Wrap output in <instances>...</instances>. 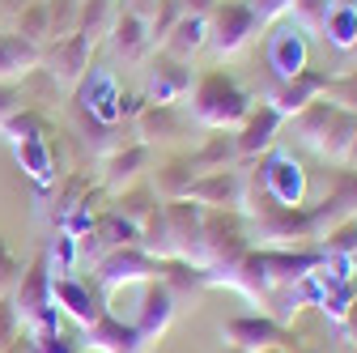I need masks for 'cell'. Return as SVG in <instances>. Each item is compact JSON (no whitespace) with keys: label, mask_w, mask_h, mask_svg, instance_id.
I'll return each mask as SVG.
<instances>
[{"label":"cell","mask_w":357,"mask_h":353,"mask_svg":"<svg viewBox=\"0 0 357 353\" xmlns=\"http://www.w3.org/2000/svg\"><path fill=\"white\" fill-rule=\"evenodd\" d=\"M183 17V0H158L153 5V17H149V38H153V47L166 38V30Z\"/></svg>","instance_id":"cell-31"},{"label":"cell","mask_w":357,"mask_h":353,"mask_svg":"<svg viewBox=\"0 0 357 353\" xmlns=\"http://www.w3.org/2000/svg\"><path fill=\"white\" fill-rule=\"evenodd\" d=\"M328 9H332V0H294V5H289V22L302 34H319L324 22H328Z\"/></svg>","instance_id":"cell-28"},{"label":"cell","mask_w":357,"mask_h":353,"mask_svg":"<svg viewBox=\"0 0 357 353\" xmlns=\"http://www.w3.org/2000/svg\"><path fill=\"white\" fill-rule=\"evenodd\" d=\"M13 34L38 43V47H47V5H43V0H30V5H22L17 17H13Z\"/></svg>","instance_id":"cell-25"},{"label":"cell","mask_w":357,"mask_h":353,"mask_svg":"<svg viewBox=\"0 0 357 353\" xmlns=\"http://www.w3.org/2000/svg\"><path fill=\"white\" fill-rule=\"evenodd\" d=\"M238 153H234V137H213L204 149H196L192 153V166H196V174H204V170H221V166H230Z\"/></svg>","instance_id":"cell-27"},{"label":"cell","mask_w":357,"mask_h":353,"mask_svg":"<svg viewBox=\"0 0 357 353\" xmlns=\"http://www.w3.org/2000/svg\"><path fill=\"white\" fill-rule=\"evenodd\" d=\"M281 324L277 320H234L226 324V340L243 353H259V349H273V345H285L281 340Z\"/></svg>","instance_id":"cell-18"},{"label":"cell","mask_w":357,"mask_h":353,"mask_svg":"<svg viewBox=\"0 0 357 353\" xmlns=\"http://www.w3.org/2000/svg\"><path fill=\"white\" fill-rule=\"evenodd\" d=\"M336 9H357V0H332Z\"/></svg>","instance_id":"cell-40"},{"label":"cell","mask_w":357,"mask_h":353,"mask_svg":"<svg viewBox=\"0 0 357 353\" xmlns=\"http://www.w3.org/2000/svg\"><path fill=\"white\" fill-rule=\"evenodd\" d=\"M289 5H294V0H247V9L255 13L259 26H277V22H285V17H289Z\"/></svg>","instance_id":"cell-33"},{"label":"cell","mask_w":357,"mask_h":353,"mask_svg":"<svg viewBox=\"0 0 357 353\" xmlns=\"http://www.w3.org/2000/svg\"><path fill=\"white\" fill-rule=\"evenodd\" d=\"M47 5V43L77 34V17H81V0H43Z\"/></svg>","instance_id":"cell-24"},{"label":"cell","mask_w":357,"mask_h":353,"mask_svg":"<svg viewBox=\"0 0 357 353\" xmlns=\"http://www.w3.org/2000/svg\"><path fill=\"white\" fill-rule=\"evenodd\" d=\"M336 324H340V332H344L349 340H357V298H353V302L344 306V315H340Z\"/></svg>","instance_id":"cell-36"},{"label":"cell","mask_w":357,"mask_h":353,"mask_svg":"<svg viewBox=\"0 0 357 353\" xmlns=\"http://www.w3.org/2000/svg\"><path fill=\"white\" fill-rule=\"evenodd\" d=\"M17 281V260L9 255V247H5V239H0V294H5L9 285Z\"/></svg>","instance_id":"cell-35"},{"label":"cell","mask_w":357,"mask_h":353,"mask_svg":"<svg viewBox=\"0 0 357 353\" xmlns=\"http://www.w3.org/2000/svg\"><path fill=\"white\" fill-rule=\"evenodd\" d=\"M0 132H9V141H17V145H22V141H38V137H43V119H38L34 111H17Z\"/></svg>","instance_id":"cell-32"},{"label":"cell","mask_w":357,"mask_h":353,"mask_svg":"<svg viewBox=\"0 0 357 353\" xmlns=\"http://www.w3.org/2000/svg\"><path fill=\"white\" fill-rule=\"evenodd\" d=\"M281 123H285V115H281L277 107H268V103L251 107V115L238 123L234 153H238V158H264L268 149H273V137L281 132Z\"/></svg>","instance_id":"cell-12"},{"label":"cell","mask_w":357,"mask_h":353,"mask_svg":"<svg viewBox=\"0 0 357 353\" xmlns=\"http://www.w3.org/2000/svg\"><path fill=\"white\" fill-rule=\"evenodd\" d=\"M344 170H357V137H353V145H349V158H344Z\"/></svg>","instance_id":"cell-39"},{"label":"cell","mask_w":357,"mask_h":353,"mask_svg":"<svg viewBox=\"0 0 357 353\" xmlns=\"http://www.w3.org/2000/svg\"><path fill=\"white\" fill-rule=\"evenodd\" d=\"M324 81H328V73H315V68H302L298 77H285V81H273V90L264 94V103L268 107H277L285 119L289 115H298L302 107H310L315 98H324Z\"/></svg>","instance_id":"cell-11"},{"label":"cell","mask_w":357,"mask_h":353,"mask_svg":"<svg viewBox=\"0 0 357 353\" xmlns=\"http://www.w3.org/2000/svg\"><path fill=\"white\" fill-rule=\"evenodd\" d=\"M183 103H188L192 123L213 128V132L238 128V123L251 115V107H255V98L243 90V85H238L226 68H208V73H200V77L192 81V90H188Z\"/></svg>","instance_id":"cell-1"},{"label":"cell","mask_w":357,"mask_h":353,"mask_svg":"<svg viewBox=\"0 0 357 353\" xmlns=\"http://www.w3.org/2000/svg\"><path fill=\"white\" fill-rule=\"evenodd\" d=\"M89 56H94V47H89L81 34H68V38H56V43L43 47L38 73H47L52 85H60V90H77L89 73Z\"/></svg>","instance_id":"cell-5"},{"label":"cell","mask_w":357,"mask_h":353,"mask_svg":"<svg viewBox=\"0 0 357 353\" xmlns=\"http://www.w3.org/2000/svg\"><path fill=\"white\" fill-rule=\"evenodd\" d=\"M149 158H153V149H149L145 141H132L128 149H115V153L107 158V166H102V192L119 196V192H128L132 183H141Z\"/></svg>","instance_id":"cell-13"},{"label":"cell","mask_w":357,"mask_h":353,"mask_svg":"<svg viewBox=\"0 0 357 353\" xmlns=\"http://www.w3.org/2000/svg\"><path fill=\"white\" fill-rule=\"evenodd\" d=\"M17 158L26 162V170L34 174V179H52V153H47V141H22L17 145Z\"/></svg>","instance_id":"cell-30"},{"label":"cell","mask_w":357,"mask_h":353,"mask_svg":"<svg viewBox=\"0 0 357 353\" xmlns=\"http://www.w3.org/2000/svg\"><path fill=\"white\" fill-rule=\"evenodd\" d=\"M259 353H285V349H281V345H273V349H259Z\"/></svg>","instance_id":"cell-41"},{"label":"cell","mask_w":357,"mask_h":353,"mask_svg":"<svg viewBox=\"0 0 357 353\" xmlns=\"http://www.w3.org/2000/svg\"><path fill=\"white\" fill-rule=\"evenodd\" d=\"M204 30H208V52L217 60H230V56H238L247 47L264 26L247 9V0H217L213 13L204 17Z\"/></svg>","instance_id":"cell-3"},{"label":"cell","mask_w":357,"mask_h":353,"mask_svg":"<svg viewBox=\"0 0 357 353\" xmlns=\"http://www.w3.org/2000/svg\"><path fill=\"white\" fill-rule=\"evenodd\" d=\"M22 315H17V306H13V298H5L0 294V353H13L17 349V340H22Z\"/></svg>","instance_id":"cell-29"},{"label":"cell","mask_w":357,"mask_h":353,"mask_svg":"<svg viewBox=\"0 0 357 353\" xmlns=\"http://www.w3.org/2000/svg\"><path fill=\"white\" fill-rule=\"evenodd\" d=\"M204 47H208L204 17H192V13H183V17L166 30V38L158 43V52H166V56H174V60H188V64H192V56L204 52Z\"/></svg>","instance_id":"cell-16"},{"label":"cell","mask_w":357,"mask_h":353,"mask_svg":"<svg viewBox=\"0 0 357 353\" xmlns=\"http://www.w3.org/2000/svg\"><path fill=\"white\" fill-rule=\"evenodd\" d=\"M188 128H192V115H188L183 107L145 103L141 115H137V132H141V141H145L149 149H153V145H174V141H183Z\"/></svg>","instance_id":"cell-10"},{"label":"cell","mask_w":357,"mask_h":353,"mask_svg":"<svg viewBox=\"0 0 357 353\" xmlns=\"http://www.w3.org/2000/svg\"><path fill=\"white\" fill-rule=\"evenodd\" d=\"M17 111H26V94L17 81H0V128H5Z\"/></svg>","instance_id":"cell-34"},{"label":"cell","mask_w":357,"mask_h":353,"mask_svg":"<svg viewBox=\"0 0 357 353\" xmlns=\"http://www.w3.org/2000/svg\"><path fill=\"white\" fill-rule=\"evenodd\" d=\"M119 5H123L128 13H137V17H145V22H149V17H153V5H158V0H119Z\"/></svg>","instance_id":"cell-37"},{"label":"cell","mask_w":357,"mask_h":353,"mask_svg":"<svg viewBox=\"0 0 357 353\" xmlns=\"http://www.w3.org/2000/svg\"><path fill=\"white\" fill-rule=\"evenodd\" d=\"M85 345H89V349H107V353H141L149 340H145L137 328H123L115 315H102V320L89 324Z\"/></svg>","instance_id":"cell-15"},{"label":"cell","mask_w":357,"mask_h":353,"mask_svg":"<svg viewBox=\"0 0 357 353\" xmlns=\"http://www.w3.org/2000/svg\"><path fill=\"white\" fill-rule=\"evenodd\" d=\"M107 47H111V56L119 60V64H145L149 56H153V38H149V22L145 17H137V13H128L123 5H119V13H115V22H111V30H107Z\"/></svg>","instance_id":"cell-8"},{"label":"cell","mask_w":357,"mask_h":353,"mask_svg":"<svg viewBox=\"0 0 357 353\" xmlns=\"http://www.w3.org/2000/svg\"><path fill=\"white\" fill-rule=\"evenodd\" d=\"M119 13V0H81V17H77V34L89 43V47H98L107 38L111 22Z\"/></svg>","instance_id":"cell-20"},{"label":"cell","mask_w":357,"mask_h":353,"mask_svg":"<svg viewBox=\"0 0 357 353\" xmlns=\"http://www.w3.org/2000/svg\"><path fill=\"white\" fill-rule=\"evenodd\" d=\"M213 5H217V0H183V13H192V17H208Z\"/></svg>","instance_id":"cell-38"},{"label":"cell","mask_w":357,"mask_h":353,"mask_svg":"<svg viewBox=\"0 0 357 353\" xmlns=\"http://www.w3.org/2000/svg\"><path fill=\"white\" fill-rule=\"evenodd\" d=\"M192 64L174 60L166 52L149 56V73H145V103H162V107H183L188 90H192Z\"/></svg>","instance_id":"cell-7"},{"label":"cell","mask_w":357,"mask_h":353,"mask_svg":"<svg viewBox=\"0 0 357 353\" xmlns=\"http://www.w3.org/2000/svg\"><path fill=\"white\" fill-rule=\"evenodd\" d=\"M170 315H174V298H170V290H166V285H149V290H145V320L137 324V332L149 340L153 332H162V328L170 324Z\"/></svg>","instance_id":"cell-22"},{"label":"cell","mask_w":357,"mask_h":353,"mask_svg":"<svg viewBox=\"0 0 357 353\" xmlns=\"http://www.w3.org/2000/svg\"><path fill=\"white\" fill-rule=\"evenodd\" d=\"M196 179V166H192V153H183V158H170L162 170H153V192L162 196V200H178L188 192V183Z\"/></svg>","instance_id":"cell-21"},{"label":"cell","mask_w":357,"mask_h":353,"mask_svg":"<svg viewBox=\"0 0 357 353\" xmlns=\"http://www.w3.org/2000/svg\"><path fill=\"white\" fill-rule=\"evenodd\" d=\"M13 306H17L22 328H26L30 336L56 332V298H52V269H47V255H38L26 273H17V281H13Z\"/></svg>","instance_id":"cell-2"},{"label":"cell","mask_w":357,"mask_h":353,"mask_svg":"<svg viewBox=\"0 0 357 353\" xmlns=\"http://www.w3.org/2000/svg\"><path fill=\"white\" fill-rule=\"evenodd\" d=\"M158 269H162V264L132 243V247H119V251H111V255H102V260L94 264V281L111 294L119 281H123V285H128V281H145V277H153Z\"/></svg>","instance_id":"cell-9"},{"label":"cell","mask_w":357,"mask_h":353,"mask_svg":"<svg viewBox=\"0 0 357 353\" xmlns=\"http://www.w3.org/2000/svg\"><path fill=\"white\" fill-rule=\"evenodd\" d=\"M52 298H56V306H64L68 315H77L85 328L107 315V311H102V302L89 294V285H81L77 277H56V281H52Z\"/></svg>","instance_id":"cell-17"},{"label":"cell","mask_w":357,"mask_h":353,"mask_svg":"<svg viewBox=\"0 0 357 353\" xmlns=\"http://www.w3.org/2000/svg\"><path fill=\"white\" fill-rule=\"evenodd\" d=\"M289 119H294V132H298L310 149H324V137H328V128H332V119H336V107L324 103V98H315L310 107H302V111L289 115Z\"/></svg>","instance_id":"cell-19"},{"label":"cell","mask_w":357,"mask_h":353,"mask_svg":"<svg viewBox=\"0 0 357 353\" xmlns=\"http://www.w3.org/2000/svg\"><path fill=\"white\" fill-rule=\"evenodd\" d=\"M264 68L273 81H285V77H298L306 64V34L294 26V22H277L268 26V38H264Z\"/></svg>","instance_id":"cell-6"},{"label":"cell","mask_w":357,"mask_h":353,"mask_svg":"<svg viewBox=\"0 0 357 353\" xmlns=\"http://www.w3.org/2000/svg\"><path fill=\"white\" fill-rule=\"evenodd\" d=\"M183 196L200 209H213V213H243L247 209V170H234V166L204 170L188 183Z\"/></svg>","instance_id":"cell-4"},{"label":"cell","mask_w":357,"mask_h":353,"mask_svg":"<svg viewBox=\"0 0 357 353\" xmlns=\"http://www.w3.org/2000/svg\"><path fill=\"white\" fill-rule=\"evenodd\" d=\"M38 60H43V47L13 30L0 34V81H26L38 73Z\"/></svg>","instance_id":"cell-14"},{"label":"cell","mask_w":357,"mask_h":353,"mask_svg":"<svg viewBox=\"0 0 357 353\" xmlns=\"http://www.w3.org/2000/svg\"><path fill=\"white\" fill-rule=\"evenodd\" d=\"M324 103H332V107H340V111H353V115H357V68L336 73V77H328V81H324Z\"/></svg>","instance_id":"cell-26"},{"label":"cell","mask_w":357,"mask_h":353,"mask_svg":"<svg viewBox=\"0 0 357 353\" xmlns=\"http://www.w3.org/2000/svg\"><path fill=\"white\" fill-rule=\"evenodd\" d=\"M336 52H353L357 47V9H328V22H324V30H319Z\"/></svg>","instance_id":"cell-23"}]
</instances>
